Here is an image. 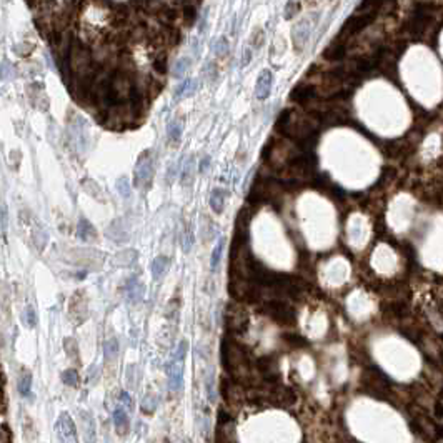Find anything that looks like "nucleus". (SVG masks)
Here are the masks:
<instances>
[{
    "label": "nucleus",
    "instance_id": "423d86ee",
    "mask_svg": "<svg viewBox=\"0 0 443 443\" xmlns=\"http://www.w3.org/2000/svg\"><path fill=\"white\" fill-rule=\"evenodd\" d=\"M263 310H265V314L269 315L272 320H275L277 323H282V325L295 323V314H293V310L289 307V305H285L283 302L270 300L263 305Z\"/></svg>",
    "mask_w": 443,
    "mask_h": 443
},
{
    "label": "nucleus",
    "instance_id": "a211bd4d",
    "mask_svg": "<svg viewBox=\"0 0 443 443\" xmlns=\"http://www.w3.org/2000/svg\"><path fill=\"white\" fill-rule=\"evenodd\" d=\"M95 235H97V233H95V229L92 227V224H90L88 220L82 218L79 221V237L82 240H85V242H88V240L95 238Z\"/></svg>",
    "mask_w": 443,
    "mask_h": 443
},
{
    "label": "nucleus",
    "instance_id": "79ce46f5",
    "mask_svg": "<svg viewBox=\"0 0 443 443\" xmlns=\"http://www.w3.org/2000/svg\"><path fill=\"white\" fill-rule=\"evenodd\" d=\"M25 2H27L30 7H35V5L40 4V0H25Z\"/></svg>",
    "mask_w": 443,
    "mask_h": 443
},
{
    "label": "nucleus",
    "instance_id": "39448f33",
    "mask_svg": "<svg viewBox=\"0 0 443 443\" xmlns=\"http://www.w3.org/2000/svg\"><path fill=\"white\" fill-rule=\"evenodd\" d=\"M153 175V150H145L140 153L134 170V184L135 187H147L150 184Z\"/></svg>",
    "mask_w": 443,
    "mask_h": 443
},
{
    "label": "nucleus",
    "instance_id": "20e7f679",
    "mask_svg": "<svg viewBox=\"0 0 443 443\" xmlns=\"http://www.w3.org/2000/svg\"><path fill=\"white\" fill-rule=\"evenodd\" d=\"M363 387L365 392L376 396V398H387L390 393L388 380L375 368L367 370V373L363 375Z\"/></svg>",
    "mask_w": 443,
    "mask_h": 443
},
{
    "label": "nucleus",
    "instance_id": "c756f323",
    "mask_svg": "<svg viewBox=\"0 0 443 443\" xmlns=\"http://www.w3.org/2000/svg\"><path fill=\"white\" fill-rule=\"evenodd\" d=\"M252 43H253V47H262V43H263L262 29H255V32H253V35H252Z\"/></svg>",
    "mask_w": 443,
    "mask_h": 443
},
{
    "label": "nucleus",
    "instance_id": "9b49d317",
    "mask_svg": "<svg viewBox=\"0 0 443 443\" xmlns=\"http://www.w3.org/2000/svg\"><path fill=\"white\" fill-rule=\"evenodd\" d=\"M345 54H347V43L335 40L323 50V58H327L330 62H335V60H342Z\"/></svg>",
    "mask_w": 443,
    "mask_h": 443
},
{
    "label": "nucleus",
    "instance_id": "bb28decb",
    "mask_svg": "<svg viewBox=\"0 0 443 443\" xmlns=\"http://www.w3.org/2000/svg\"><path fill=\"white\" fill-rule=\"evenodd\" d=\"M227 50H229V42H227L225 37H221L220 40L215 43V54L221 57V55L227 54Z\"/></svg>",
    "mask_w": 443,
    "mask_h": 443
},
{
    "label": "nucleus",
    "instance_id": "f8f14e48",
    "mask_svg": "<svg viewBox=\"0 0 443 443\" xmlns=\"http://www.w3.org/2000/svg\"><path fill=\"white\" fill-rule=\"evenodd\" d=\"M308 34H310V27L307 20H302L298 25H295V29H293V43H295V50L300 52L303 49L305 42L308 40Z\"/></svg>",
    "mask_w": 443,
    "mask_h": 443
},
{
    "label": "nucleus",
    "instance_id": "6ab92c4d",
    "mask_svg": "<svg viewBox=\"0 0 443 443\" xmlns=\"http://www.w3.org/2000/svg\"><path fill=\"white\" fill-rule=\"evenodd\" d=\"M18 390H20V395L24 398H30L32 396V375L29 372L22 375L20 382H18Z\"/></svg>",
    "mask_w": 443,
    "mask_h": 443
},
{
    "label": "nucleus",
    "instance_id": "f3484780",
    "mask_svg": "<svg viewBox=\"0 0 443 443\" xmlns=\"http://www.w3.org/2000/svg\"><path fill=\"white\" fill-rule=\"evenodd\" d=\"M127 295L130 300H140L143 297V286L137 278H132L127 283Z\"/></svg>",
    "mask_w": 443,
    "mask_h": 443
},
{
    "label": "nucleus",
    "instance_id": "aec40b11",
    "mask_svg": "<svg viewBox=\"0 0 443 443\" xmlns=\"http://www.w3.org/2000/svg\"><path fill=\"white\" fill-rule=\"evenodd\" d=\"M224 249H225V238L221 237L218 240V243L215 245V249L212 252V258H210V265H212V270L215 272L217 270V267L220 263V258H221V253H224Z\"/></svg>",
    "mask_w": 443,
    "mask_h": 443
},
{
    "label": "nucleus",
    "instance_id": "9d476101",
    "mask_svg": "<svg viewBox=\"0 0 443 443\" xmlns=\"http://www.w3.org/2000/svg\"><path fill=\"white\" fill-rule=\"evenodd\" d=\"M272 83H273V75L270 70H263L262 74L258 75L257 80V88H255V95L258 100H265L267 97L270 95L272 90Z\"/></svg>",
    "mask_w": 443,
    "mask_h": 443
},
{
    "label": "nucleus",
    "instance_id": "4468645a",
    "mask_svg": "<svg viewBox=\"0 0 443 443\" xmlns=\"http://www.w3.org/2000/svg\"><path fill=\"white\" fill-rule=\"evenodd\" d=\"M114 425L119 433H127L128 432V415L122 407H117L114 410Z\"/></svg>",
    "mask_w": 443,
    "mask_h": 443
},
{
    "label": "nucleus",
    "instance_id": "2eb2a0df",
    "mask_svg": "<svg viewBox=\"0 0 443 443\" xmlns=\"http://www.w3.org/2000/svg\"><path fill=\"white\" fill-rule=\"evenodd\" d=\"M210 207L215 213H221L225 207V192L221 188H215L210 195Z\"/></svg>",
    "mask_w": 443,
    "mask_h": 443
},
{
    "label": "nucleus",
    "instance_id": "b1692460",
    "mask_svg": "<svg viewBox=\"0 0 443 443\" xmlns=\"http://www.w3.org/2000/svg\"><path fill=\"white\" fill-rule=\"evenodd\" d=\"M24 323L27 325V327L34 328L37 325V315H35V310L32 307H25L24 310Z\"/></svg>",
    "mask_w": 443,
    "mask_h": 443
},
{
    "label": "nucleus",
    "instance_id": "cd10ccee",
    "mask_svg": "<svg viewBox=\"0 0 443 443\" xmlns=\"http://www.w3.org/2000/svg\"><path fill=\"white\" fill-rule=\"evenodd\" d=\"M155 405H157V400L152 398V396L148 395L147 398L143 400V403H142V410H143L145 413H152L153 410H155Z\"/></svg>",
    "mask_w": 443,
    "mask_h": 443
},
{
    "label": "nucleus",
    "instance_id": "a19ab883",
    "mask_svg": "<svg viewBox=\"0 0 443 443\" xmlns=\"http://www.w3.org/2000/svg\"><path fill=\"white\" fill-rule=\"evenodd\" d=\"M249 62H250V50H247L245 54H243V60H242V65L245 67V65H249Z\"/></svg>",
    "mask_w": 443,
    "mask_h": 443
},
{
    "label": "nucleus",
    "instance_id": "2f4dec72",
    "mask_svg": "<svg viewBox=\"0 0 443 443\" xmlns=\"http://www.w3.org/2000/svg\"><path fill=\"white\" fill-rule=\"evenodd\" d=\"M297 12H298V4H295L293 0H290L289 5H286V9H285V18H292L293 15L297 14Z\"/></svg>",
    "mask_w": 443,
    "mask_h": 443
},
{
    "label": "nucleus",
    "instance_id": "c9c22d12",
    "mask_svg": "<svg viewBox=\"0 0 443 443\" xmlns=\"http://www.w3.org/2000/svg\"><path fill=\"white\" fill-rule=\"evenodd\" d=\"M193 245V235H192V232H185V235H184V250L185 252H188L190 250V247Z\"/></svg>",
    "mask_w": 443,
    "mask_h": 443
},
{
    "label": "nucleus",
    "instance_id": "473e14b6",
    "mask_svg": "<svg viewBox=\"0 0 443 443\" xmlns=\"http://www.w3.org/2000/svg\"><path fill=\"white\" fill-rule=\"evenodd\" d=\"M187 65H188V58H182V60L177 63V67H175V75H177V77L184 75L185 70H187Z\"/></svg>",
    "mask_w": 443,
    "mask_h": 443
},
{
    "label": "nucleus",
    "instance_id": "37998d69",
    "mask_svg": "<svg viewBox=\"0 0 443 443\" xmlns=\"http://www.w3.org/2000/svg\"><path fill=\"white\" fill-rule=\"evenodd\" d=\"M5 2H10V0H5Z\"/></svg>",
    "mask_w": 443,
    "mask_h": 443
},
{
    "label": "nucleus",
    "instance_id": "4c0bfd02",
    "mask_svg": "<svg viewBox=\"0 0 443 443\" xmlns=\"http://www.w3.org/2000/svg\"><path fill=\"white\" fill-rule=\"evenodd\" d=\"M435 418L438 422H441V418H443V415H441V398H438V400H436V403H435Z\"/></svg>",
    "mask_w": 443,
    "mask_h": 443
},
{
    "label": "nucleus",
    "instance_id": "5701e85b",
    "mask_svg": "<svg viewBox=\"0 0 443 443\" xmlns=\"http://www.w3.org/2000/svg\"><path fill=\"white\" fill-rule=\"evenodd\" d=\"M117 353H119V342L115 338H110L105 343V358L107 360H115Z\"/></svg>",
    "mask_w": 443,
    "mask_h": 443
},
{
    "label": "nucleus",
    "instance_id": "f257e3e1",
    "mask_svg": "<svg viewBox=\"0 0 443 443\" xmlns=\"http://www.w3.org/2000/svg\"><path fill=\"white\" fill-rule=\"evenodd\" d=\"M221 363H224L225 370L229 372L237 382L250 383V360L247 350L237 342L224 340L221 343Z\"/></svg>",
    "mask_w": 443,
    "mask_h": 443
},
{
    "label": "nucleus",
    "instance_id": "dca6fc26",
    "mask_svg": "<svg viewBox=\"0 0 443 443\" xmlns=\"http://www.w3.org/2000/svg\"><path fill=\"white\" fill-rule=\"evenodd\" d=\"M193 182V159H187L185 164L182 165L180 170V184L182 185H190Z\"/></svg>",
    "mask_w": 443,
    "mask_h": 443
},
{
    "label": "nucleus",
    "instance_id": "58836bf2",
    "mask_svg": "<svg viewBox=\"0 0 443 443\" xmlns=\"http://www.w3.org/2000/svg\"><path fill=\"white\" fill-rule=\"evenodd\" d=\"M120 400H122V403H125L127 408H132V398H130L127 392H122V393H120Z\"/></svg>",
    "mask_w": 443,
    "mask_h": 443
},
{
    "label": "nucleus",
    "instance_id": "393cba45",
    "mask_svg": "<svg viewBox=\"0 0 443 443\" xmlns=\"http://www.w3.org/2000/svg\"><path fill=\"white\" fill-rule=\"evenodd\" d=\"M180 134H182V123L180 122H172L168 125V137H170L172 142H179L180 140Z\"/></svg>",
    "mask_w": 443,
    "mask_h": 443
},
{
    "label": "nucleus",
    "instance_id": "a878e982",
    "mask_svg": "<svg viewBox=\"0 0 443 443\" xmlns=\"http://www.w3.org/2000/svg\"><path fill=\"white\" fill-rule=\"evenodd\" d=\"M153 69L159 72V74H165L167 72V57L165 55H159L155 57L153 60Z\"/></svg>",
    "mask_w": 443,
    "mask_h": 443
},
{
    "label": "nucleus",
    "instance_id": "ea45409f",
    "mask_svg": "<svg viewBox=\"0 0 443 443\" xmlns=\"http://www.w3.org/2000/svg\"><path fill=\"white\" fill-rule=\"evenodd\" d=\"M208 164H210V157H208V155H207V157H204V159H202V162H200V172L207 170V168H208Z\"/></svg>",
    "mask_w": 443,
    "mask_h": 443
},
{
    "label": "nucleus",
    "instance_id": "412c9836",
    "mask_svg": "<svg viewBox=\"0 0 443 443\" xmlns=\"http://www.w3.org/2000/svg\"><path fill=\"white\" fill-rule=\"evenodd\" d=\"M182 18H184L185 25H192L197 18V9L193 7L192 4H185L184 10H182Z\"/></svg>",
    "mask_w": 443,
    "mask_h": 443
},
{
    "label": "nucleus",
    "instance_id": "7c9ffc66",
    "mask_svg": "<svg viewBox=\"0 0 443 443\" xmlns=\"http://www.w3.org/2000/svg\"><path fill=\"white\" fill-rule=\"evenodd\" d=\"M283 340L285 342H289V343H292L293 347H300V345H307V342L303 340L302 337H298V335H286V337H283Z\"/></svg>",
    "mask_w": 443,
    "mask_h": 443
},
{
    "label": "nucleus",
    "instance_id": "72a5a7b5",
    "mask_svg": "<svg viewBox=\"0 0 443 443\" xmlns=\"http://www.w3.org/2000/svg\"><path fill=\"white\" fill-rule=\"evenodd\" d=\"M32 49H34V45H32V43L27 45V42H24L20 45H15V52H18V55H27Z\"/></svg>",
    "mask_w": 443,
    "mask_h": 443
},
{
    "label": "nucleus",
    "instance_id": "1a4fd4ad",
    "mask_svg": "<svg viewBox=\"0 0 443 443\" xmlns=\"http://www.w3.org/2000/svg\"><path fill=\"white\" fill-rule=\"evenodd\" d=\"M290 99L300 103V105H310L317 99V90L314 85H308V83H298V85L293 87Z\"/></svg>",
    "mask_w": 443,
    "mask_h": 443
},
{
    "label": "nucleus",
    "instance_id": "4be33fe9",
    "mask_svg": "<svg viewBox=\"0 0 443 443\" xmlns=\"http://www.w3.org/2000/svg\"><path fill=\"white\" fill-rule=\"evenodd\" d=\"M62 380H63L65 385H69V387H77V385H79V373H77V370L69 368V370H65V372H63Z\"/></svg>",
    "mask_w": 443,
    "mask_h": 443
},
{
    "label": "nucleus",
    "instance_id": "f03ea898",
    "mask_svg": "<svg viewBox=\"0 0 443 443\" xmlns=\"http://www.w3.org/2000/svg\"><path fill=\"white\" fill-rule=\"evenodd\" d=\"M187 355V342H180L177 351H175L170 363L167 365L168 373V387L173 393H177L182 388V379H184V360Z\"/></svg>",
    "mask_w": 443,
    "mask_h": 443
},
{
    "label": "nucleus",
    "instance_id": "7ed1b4c3",
    "mask_svg": "<svg viewBox=\"0 0 443 443\" xmlns=\"http://www.w3.org/2000/svg\"><path fill=\"white\" fill-rule=\"evenodd\" d=\"M375 18H376L375 14H355V15H351L348 20L342 25L340 34L337 35L335 40L347 43L350 38H353L357 34H360L363 29H367Z\"/></svg>",
    "mask_w": 443,
    "mask_h": 443
},
{
    "label": "nucleus",
    "instance_id": "f704fd0d",
    "mask_svg": "<svg viewBox=\"0 0 443 443\" xmlns=\"http://www.w3.org/2000/svg\"><path fill=\"white\" fill-rule=\"evenodd\" d=\"M207 393H208V400L210 402H213L215 400V387H213V376L210 375L208 376V380H207Z\"/></svg>",
    "mask_w": 443,
    "mask_h": 443
},
{
    "label": "nucleus",
    "instance_id": "6e6552de",
    "mask_svg": "<svg viewBox=\"0 0 443 443\" xmlns=\"http://www.w3.org/2000/svg\"><path fill=\"white\" fill-rule=\"evenodd\" d=\"M55 432H57V438L60 441H77L79 436H77V427L72 416L69 413H60L58 420L55 422Z\"/></svg>",
    "mask_w": 443,
    "mask_h": 443
},
{
    "label": "nucleus",
    "instance_id": "c85d7f7f",
    "mask_svg": "<svg viewBox=\"0 0 443 443\" xmlns=\"http://www.w3.org/2000/svg\"><path fill=\"white\" fill-rule=\"evenodd\" d=\"M117 188H119L122 197H130V185L125 179H120L119 182H117Z\"/></svg>",
    "mask_w": 443,
    "mask_h": 443
},
{
    "label": "nucleus",
    "instance_id": "e433bc0d",
    "mask_svg": "<svg viewBox=\"0 0 443 443\" xmlns=\"http://www.w3.org/2000/svg\"><path fill=\"white\" fill-rule=\"evenodd\" d=\"M187 90H192V80H185L184 83H182V85L177 88V97H182Z\"/></svg>",
    "mask_w": 443,
    "mask_h": 443
},
{
    "label": "nucleus",
    "instance_id": "0eeeda50",
    "mask_svg": "<svg viewBox=\"0 0 443 443\" xmlns=\"http://www.w3.org/2000/svg\"><path fill=\"white\" fill-rule=\"evenodd\" d=\"M225 323L232 334H243L247 330V325H249V315H247V310L238 307V305H230L229 310L225 314Z\"/></svg>",
    "mask_w": 443,
    "mask_h": 443
},
{
    "label": "nucleus",
    "instance_id": "ddd939ff",
    "mask_svg": "<svg viewBox=\"0 0 443 443\" xmlns=\"http://www.w3.org/2000/svg\"><path fill=\"white\" fill-rule=\"evenodd\" d=\"M168 267H170V260H168V257H165V255L155 257V258L152 260V263H150L152 277H153L155 280H160V278L168 272Z\"/></svg>",
    "mask_w": 443,
    "mask_h": 443
}]
</instances>
